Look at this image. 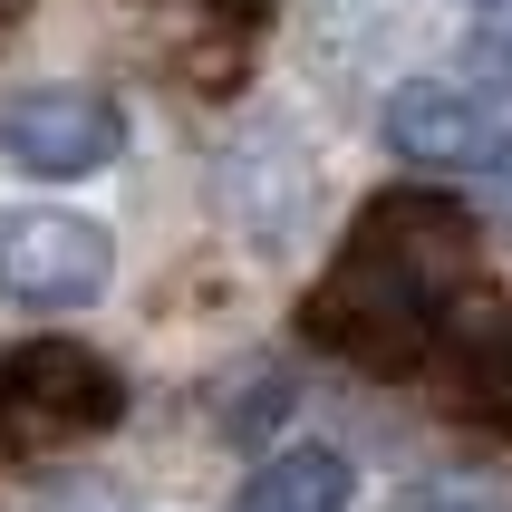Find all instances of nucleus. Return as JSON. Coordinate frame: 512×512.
Returning a JSON list of instances; mask_svg holds the SVG:
<instances>
[{
	"label": "nucleus",
	"mask_w": 512,
	"mask_h": 512,
	"mask_svg": "<svg viewBox=\"0 0 512 512\" xmlns=\"http://www.w3.org/2000/svg\"><path fill=\"white\" fill-rule=\"evenodd\" d=\"M474 252H484V232L455 194H416V184L377 194L348 223L329 281L300 300V339L368 377L426 368L445 348V329H455L464 290H474Z\"/></svg>",
	"instance_id": "nucleus-1"
},
{
	"label": "nucleus",
	"mask_w": 512,
	"mask_h": 512,
	"mask_svg": "<svg viewBox=\"0 0 512 512\" xmlns=\"http://www.w3.org/2000/svg\"><path fill=\"white\" fill-rule=\"evenodd\" d=\"M126 416V377L78 339L0 348V455H58Z\"/></svg>",
	"instance_id": "nucleus-2"
},
{
	"label": "nucleus",
	"mask_w": 512,
	"mask_h": 512,
	"mask_svg": "<svg viewBox=\"0 0 512 512\" xmlns=\"http://www.w3.org/2000/svg\"><path fill=\"white\" fill-rule=\"evenodd\" d=\"M377 126H387V145H397L406 165H435V174H503L512 165V116H503V97L455 87V78H406V87H387Z\"/></svg>",
	"instance_id": "nucleus-3"
},
{
	"label": "nucleus",
	"mask_w": 512,
	"mask_h": 512,
	"mask_svg": "<svg viewBox=\"0 0 512 512\" xmlns=\"http://www.w3.org/2000/svg\"><path fill=\"white\" fill-rule=\"evenodd\" d=\"M116 145H126V116L116 97L97 87H20V97H0V155L39 184H78V174H107Z\"/></svg>",
	"instance_id": "nucleus-4"
},
{
	"label": "nucleus",
	"mask_w": 512,
	"mask_h": 512,
	"mask_svg": "<svg viewBox=\"0 0 512 512\" xmlns=\"http://www.w3.org/2000/svg\"><path fill=\"white\" fill-rule=\"evenodd\" d=\"M116 281V242L87 213H10L0 223V300L20 310H87Z\"/></svg>",
	"instance_id": "nucleus-5"
},
{
	"label": "nucleus",
	"mask_w": 512,
	"mask_h": 512,
	"mask_svg": "<svg viewBox=\"0 0 512 512\" xmlns=\"http://www.w3.org/2000/svg\"><path fill=\"white\" fill-rule=\"evenodd\" d=\"M223 213L252 232V252H290L319 213V165L281 126H252V136L223 155Z\"/></svg>",
	"instance_id": "nucleus-6"
},
{
	"label": "nucleus",
	"mask_w": 512,
	"mask_h": 512,
	"mask_svg": "<svg viewBox=\"0 0 512 512\" xmlns=\"http://www.w3.org/2000/svg\"><path fill=\"white\" fill-rule=\"evenodd\" d=\"M348 493H358V464L339 445H290L242 484L232 512H348Z\"/></svg>",
	"instance_id": "nucleus-7"
},
{
	"label": "nucleus",
	"mask_w": 512,
	"mask_h": 512,
	"mask_svg": "<svg viewBox=\"0 0 512 512\" xmlns=\"http://www.w3.org/2000/svg\"><path fill=\"white\" fill-rule=\"evenodd\" d=\"M406 512H512L503 484H484V474H435V484L406 493Z\"/></svg>",
	"instance_id": "nucleus-8"
},
{
	"label": "nucleus",
	"mask_w": 512,
	"mask_h": 512,
	"mask_svg": "<svg viewBox=\"0 0 512 512\" xmlns=\"http://www.w3.org/2000/svg\"><path fill=\"white\" fill-rule=\"evenodd\" d=\"M493 213H503V232H512V165L493 174Z\"/></svg>",
	"instance_id": "nucleus-9"
}]
</instances>
